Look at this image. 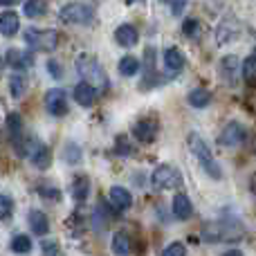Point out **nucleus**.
Here are the masks:
<instances>
[{"mask_svg": "<svg viewBox=\"0 0 256 256\" xmlns=\"http://www.w3.org/2000/svg\"><path fill=\"white\" fill-rule=\"evenodd\" d=\"M76 72H79V76L84 81H88V84H92L94 88H108V76L106 72H104V68L99 66V61L94 56H90V54H79L76 56Z\"/></svg>", "mask_w": 256, "mask_h": 256, "instance_id": "obj_1", "label": "nucleus"}, {"mask_svg": "<svg viewBox=\"0 0 256 256\" xmlns=\"http://www.w3.org/2000/svg\"><path fill=\"white\" fill-rule=\"evenodd\" d=\"M189 148L191 153L196 155V158L200 160V164H202V168L209 173V176L214 178V180H220L222 178V171H220V164L216 162V158L212 155V150H209V146L204 144V140L198 135V132H191L189 135Z\"/></svg>", "mask_w": 256, "mask_h": 256, "instance_id": "obj_2", "label": "nucleus"}, {"mask_svg": "<svg viewBox=\"0 0 256 256\" xmlns=\"http://www.w3.org/2000/svg\"><path fill=\"white\" fill-rule=\"evenodd\" d=\"M25 40L36 52H54L58 48V32L56 30H27Z\"/></svg>", "mask_w": 256, "mask_h": 256, "instance_id": "obj_3", "label": "nucleus"}, {"mask_svg": "<svg viewBox=\"0 0 256 256\" xmlns=\"http://www.w3.org/2000/svg\"><path fill=\"white\" fill-rule=\"evenodd\" d=\"M58 18L68 25H86L94 18V9L88 2H70L58 12Z\"/></svg>", "mask_w": 256, "mask_h": 256, "instance_id": "obj_4", "label": "nucleus"}, {"mask_svg": "<svg viewBox=\"0 0 256 256\" xmlns=\"http://www.w3.org/2000/svg\"><path fill=\"white\" fill-rule=\"evenodd\" d=\"M150 184L158 186V189H180L182 186V176L176 166H168V164H162L153 171L150 176Z\"/></svg>", "mask_w": 256, "mask_h": 256, "instance_id": "obj_5", "label": "nucleus"}, {"mask_svg": "<svg viewBox=\"0 0 256 256\" xmlns=\"http://www.w3.org/2000/svg\"><path fill=\"white\" fill-rule=\"evenodd\" d=\"M245 140H248V130H245V126L238 124V122H230V124L222 128L220 137H218L220 146H227V148H232V146H240Z\"/></svg>", "mask_w": 256, "mask_h": 256, "instance_id": "obj_6", "label": "nucleus"}, {"mask_svg": "<svg viewBox=\"0 0 256 256\" xmlns=\"http://www.w3.org/2000/svg\"><path fill=\"white\" fill-rule=\"evenodd\" d=\"M45 108H48V112L54 115V117L68 115V94H66V90H61V88L48 90V94H45Z\"/></svg>", "mask_w": 256, "mask_h": 256, "instance_id": "obj_7", "label": "nucleus"}, {"mask_svg": "<svg viewBox=\"0 0 256 256\" xmlns=\"http://www.w3.org/2000/svg\"><path fill=\"white\" fill-rule=\"evenodd\" d=\"M218 72H220V79L225 81L227 86H236L240 76V61L238 56L230 54V56H222L220 63H218Z\"/></svg>", "mask_w": 256, "mask_h": 256, "instance_id": "obj_8", "label": "nucleus"}, {"mask_svg": "<svg viewBox=\"0 0 256 256\" xmlns=\"http://www.w3.org/2000/svg\"><path fill=\"white\" fill-rule=\"evenodd\" d=\"M132 135H135L137 142H142V144H150V142H155V137H158V122L155 120H140L135 126H132Z\"/></svg>", "mask_w": 256, "mask_h": 256, "instance_id": "obj_9", "label": "nucleus"}, {"mask_svg": "<svg viewBox=\"0 0 256 256\" xmlns=\"http://www.w3.org/2000/svg\"><path fill=\"white\" fill-rule=\"evenodd\" d=\"M74 99L79 106L90 108L94 104V99H97V88L92 84H88V81H81V84L74 86Z\"/></svg>", "mask_w": 256, "mask_h": 256, "instance_id": "obj_10", "label": "nucleus"}, {"mask_svg": "<svg viewBox=\"0 0 256 256\" xmlns=\"http://www.w3.org/2000/svg\"><path fill=\"white\" fill-rule=\"evenodd\" d=\"M238 36V22L234 18H225V20L218 25V32H216V40L218 45H227Z\"/></svg>", "mask_w": 256, "mask_h": 256, "instance_id": "obj_11", "label": "nucleus"}, {"mask_svg": "<svg viewBox=\"0 0 256 256\" xmlns=\"http://www.w3.org/2000/svg\"><path fill=\"white\" fill-rule=\"evenodd\" d=\"M171 212H173V216H176L178 220H186V218H191V214H194V204H191L189 196L178 194L176 198H173V202H171Z\"/></svg>", "mask_w": 256, "mask_h": 256, "instance_id": "obj_12", "label": "nucleus"}, {"mask_svg": "<svg viewBox=\"0 0 256 256\" xmlns=\"http://www.w3.org/2000/svg\"><path fill=\"white\" fill-rule=\"evenodd\" d=\"M115 40L122 45V48H132V45H137V40H140V34H137V30L132 25H120L115 30Z\"/></svg>", "mask_w": 256, "mask_h": 256, "instance_id": "obj_13", "label": "nucleus"}, {"mask_svg": "<svg viewBox=\"0 0 256 256\" xmlns=\"http://www.w3.org/2000/svg\"><path fill=\"white\" fill-rule=\"evenodd\" d=\"M184 63H186V58L180 48H168L166 52H164V66H166V70L173 72V74L180 72L182 68H184Z\"/></svg>", "mask_w": 256, "mask_h": 256, "instance_id": "obj_14", "label": "nucleus"}, {"mask_svg": "<svg viewBox=\"0 0 256 256\" xmlns=\"http://www.w3.org/2000/svg\"><path fill=\"white\" fill-rule=\"evenodd\" d=\"M18 27H20V18L14 12H2L0 14V34L2 36H14L18 34Z\"/></svg>", "mask_w": 256, "mask_h": 256, "instance_id": "obj_15", "label": "nucleus"}, {"mask_svg": "<svg viewBox=\"0 0 256 256\" xmlns=\"http://www.w3.org/2000/svg\"><path fill=\"white\" fill-rule=\"evenodd\" d=\"M27 220H30V227H32V232H34L36 236H45L50 232L48 216H45L43 212H38V209H32L30 216H27Z\"/></svg>", "mask_w": 256, "mask_h": 256, "instance_id": "obj_16", "label": "nucleus"}, {"mask_svg": "<svg viewBox=\"0 0 256 256\" xmlns=\"http://www.w3.org/2000/svg\"><path fill=\"white\" fill-rule=\"evenodd\" d=\"M110 204L117 209V212H126L132 204V196L128 194L124 186H112L110 189Z\"/></svg>", "mask_w": 256, "mask_h": 256, "instance_id": "obj_17", "label": "nucleus"}, {"mask_svg": "<svg viewBox=\"0 0 256 256\" xmlns=\"http://www.w3.org/2000/svg\"><path fill=\"white\" fill-rule=\"evenodd\" d=\"M30 158H32V164H34L36 168L45 171V168H50V164H52V150H50V146L38 144V146L34 148V153L30 155Z\"/></svg>", "mask_w": 256, "mask_h": 256, "instance_id": "obj_18", "label": "nucleus"}, {"mask_svg": "<svg viewBox=\"0 0 256 256\" xmlns=\"http://www.w3.org/2000/svg\"><path fill=\"white\" fill-rule=\"evenodd\" d=\"M88 194H90V180L86 176L74 178V182H72V198H74L76 202H86Z\"/></svg>", "mask_w": 256, "mask_h": 256, "instance_id": "obj_19", "label": "nucleus"}, {"mask_svg": "<svg viewBox=\"0 0 256 256\" xmlns=\"http://www.w3.org/2000/svg\"><path fill=\"white\" fill-rule=\"evenodd\" d=\"M7 63L16 70H22V68H30L32 66V54L27 52H18V50H9L7 52Z\"/></svg>", "mask_w": 256, "mask_h": 256, "instance_id": "obj_20", "label": "nucleus"}, {"mask_svg": "<svg viewBox=\"0 0 256 256\" xmlns=\"http://www.w3.org/2000/svg\"><path fill=\"white\" fill-rule=\"evenodd\" d=\"M186 99H189V104L194 108H207L209 102H212V94H209V90H204V88H194Z\"/></svg>", "mask_w": 256, "mask_h": 256, "instance_id": "obj_21", "label": "nucleus"}, {"mask_svg": "<svg viewBox=\"0 0 256 256\" xmlns=\"http://www.w3.org/2000/svg\"><path fill=\"white\" fill-rule=\"evenodd\" d=\"M27 18H38L48 12V2L45 0H25V7H22Z\"/></svg>", "mask_w": 256, "mask_h": 256, "instance_id": "obj_22", "label": "nucleus"}, {"mask_svg": "<svg viewBox=\"0 0 256 256\" xmlns=\"http://www.w3.org/2000/svg\"><path fill=\"white\" fill-rule=\"evenodd\" d=\"M182 32H184L186 38L200 40V36H202V25H200L198 18H186V20L182 22Z\"/></svg>", "mask_w": 256, "mask_h": 256, "instance_id": "obj_23", "label": "nucleus"}, {"mask_svg": "<svg viewBox=\"0 0 256 256\" xmlns=\"http://www.w3.org/2000/svg\"><path fill=\"white\" fill-rule=\"evenodd\" d=\"M240 76H243L250 86H256V54L245 58V63L240 66Z\"/></svg>", "mask_w": 256, "mask_h": 256, "instance_id": "obj_24", "label": "nucleus"}, {"mask_svg": "<svg viewBox=\"0 0 256 256\" xmlns=\"http://www.w3.org/2000/svg\"><path fill=\"white\" fill-rule=\"evenodd\" d=\"M130 252V238L126 232H117L112 236V254H128Z\"/></svg>", "mask_w": 256, "mask_h": 256, "instance_id": "obj_25", "label": "nucleus"}, {"mask_svg": "<svg viewBox=\"0 0 256 256\" xmlns=\"http://www.w3.org/2000/svg\"><path fill=\"white\" fill-rule=\"evenodd\" d=\"M140 68H142V63H140V58H137V56H124L120 61V74L132 76V74H137V72H140Z\"/></svg>", "mask_w": 256, "mask_h": 256, "instance_id": "obj_26", "label": "nucleus"}, {"mask_svg": "<svg viewBox=\"0 0 256 256\" xmlns=\"http://www.w3.org/2000/svg\"><path fill=\"white\" fill-rule=\"evenodd\" d=\"M92 222H94V230H106V225H108V207L102 200H99V204L94 207Z\"/></svg>", "mask_w": 256, "mask_h": 256, "instance_id": "obj_27", "label": "nucleus"}, {"mask_svg": "<svg viewBox=\"0 0 256 256\" xmlns=\"http://www.w3.org/2000/svg\"><path fill=\"white\" fill-rule=\"evenodd\" d=\"M12 250L16 254H27V252H32V240H30V236H25V234H16L12 238Z\"/></svg>", "mask_w": 256, "mask_h": 256, "instance_id": "obj_28", "label": "nucleus"}, {"mask_svg": "<svg viewBox=\"0 0 256 256\" xmlns=\"http://www.w3.org/2000/svg\"><path fill=\"white\" fill-rule=\"evenodd\" d=\"M25 88H27V84L20 74H14L12 79H9V92H12L14 99H20L22 94H25Z\"/></svg>", "mask_w": 256, "mask_h": 256, "instance_id": "obj_29", "label": "nucleus"}, {"mask_svg": "<svg viewBox=\"0 0 256 256\" xmlns=\"http://www.w3.org/2000/svg\"><path fill=\"white\" fill-rule=\"evenodd\" d=\"M12 214H14V200L9 198V196L0 194V220H7V218H12Z\"/></svg>", "mask_w": 256, "mask_h": 256, "instance_id": "obj_30", "label": "nucleus"}, {"mask_svg": "<svg viewBox=\"0 0 256 256\" xmlns=\"http://www.w3.org/2000/svg\"><path fill=\"white\" fill-rule=\"evenodd\" d=\"M63 158H66V162L70 164H76L81 160V150L79 146L74 144V142H70V144H66V150H63Z\"/></svg>", "mask_w": 256, "mask_h": 256, "instance_id": "obj_31", "label": "nucleus"}, {"mask_svg": "<svg viewBox=\"0 0 256 256\" xmlns=\"http://www.w3.org/2000/svg\"><path fill=\"white\" fill-rule=\"evenodd\" d=\"M7 128H9V132H12V137H16L22 132V120L18 112H12V115L7 117Z\"/></svg>", "mask_w": 256, "mask_h": 256, "instance_id": "obj_32", "label": "nucleus"}, {"mask_svg": "<svg viewBox=\"0 0 256 256\" xmlns=\"http://www.w3.org/2000/svg\"><path fill=\"white\" fill-rule=\"evenodd\" d=\"M38 194H40V198L52 200V202H58V200H61V191L54 189V186H38Z\"/></svg>", "mask_w": 256, "mask_h": 256, "instance_id": "obj_33", "label": "nucleus"}, {"mask_svg": "<svg viewBox=\"0 0 256 256\" xmlns=\"http://www.w3.org/2000/svg\"><path fill=\"white\" fill-rule=\"evenodd\" d=\"M164 256H184L186 254V248L182 243H173V245H168V248H164Z\"/></svg>", "mask_w": 256, "mask_h": 256, "instance_id": "obj_34", "label": "nucleus"}, {"mask_svg": "<svg viewBox=\"0 0 256 256\" xmlns=\"http://www.w3.org/2000/svg\"><path fill=\"white\" fill-rule=\"evenodd\" d=\"M115 148H117V150H115L117 155H130L132 146L126 142V137H120V140H117V146H115Z\"/></svg>", "mask_w": 256, "mask_h": 256, "instance_id": "obj_35", "label": "nucleus"}, {"mask_svg": "<svg viewBox=\"0 0 256 256\" xmlns=\"http://www.w3.org/2000/svg\"><path fill=\"white\" fill-rule=\"evenodd\" d=\"M168 2H171V14L173 16H180V14L184 12V7H186L189 0H168Z\"/></svg>", "mask_w": 256, "mask_h": 256, "instance_id": "obj_36", "label": "nucleus"}, {"mask_svg": "<svg viewBox=\"0 0 256 256\" xmlns=\"http://www.w3.org/2000/svg\"><path fill=\"white\" fill-rule=\"evenodd\" d=\"M48 70L52 72L54 79H61V66H58L56 61H48Z\"/></svg>", "mask_w": 256, "mask_h": 256, "instance_id": "obj_37", "label": "nucleus"}, {"mask_svg": "<svg viewBox=\"0 0 256 256\" xmlns=\"http://www.w3.org/2000/svg\"><path fill=\"white\" fill-rule=\"evenodd\" d=\"M43 252L45 254H58V245L52 240H43Z\"/></svg>", "mask_w": 256, "mask_h": 256, "instance_id": "obj_38", "label": "nucleus"}, {"mask_svg": "<svg viewBox=\"0 0 256 256\" xmlns=\"http://www.w3.org/2000/svg\"><path fill=\"white\" fill-rule=\"evenodd\" d=\"M18 0H0V4H2V7H12V4H16Z\"/></svg>", "mask_w": 256, "mask_h": 256, "instance_id": "obj_39", "label": "nucleus"}, {"mask_svg": "<svg viewBox=\"0 0 256 256\" xmlns=\"http://www.w3.org/2000/svg\"><path fill=\"white\" fill-rule=\"evenodd\" d=\"M0 70H2V58H0Z\"/></svg>", "mask_w": 256, "mask_h": 256, "instance_id": "obj_40", "label": "nucleus"}, {"mask_svg": "<svg viewBox=\"0 0 256 256\" xmlns=\"http://www.w3.org/2000/svg\"><path fill=\"white\" fill-rule=\"evenodd\" d=\"M126 2H128V4H130V2H135V0H126Z\"/></svg>", "mask_w": 256, "mask_h": 256, "instance_id": "obj_41", "label": "nucleus"}]
</instances>
